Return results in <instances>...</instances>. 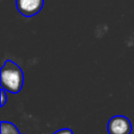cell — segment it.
I'll return each instance as SVG.
<instances>
[{"label": "cell", "mask_w": 134, "mask_h": 134, "mask_svg": "<svg viewBox=\"0 0 134 134\" xmlns=\"http://www.w3.org/2000/svg\"><path fill=\"white\" fill-rule=\"evenodd\" d=\"M24 83V74L22 69L12 60H6L1 67L0 84L3 89L10 93L21 91Z\"/></svg>", "instance_id": "obj_1"}, {"label": "cell", "mask_w": 134, "mask_h": 134, "mask_svg": "<svg viewBox=\"0 0 134 134\" xmlns=\"http://www.w3.org/2000/svg\"><path fill=\"white\" fill-rule=\"evenodd\" d=\"M5 89H1V107H3L6 103V93H5Z\"/></svg>", "instance_id": "obj_6"}, {"label": "cell", "mask_w": 134, "mask_h": 134, "mask_svg": "<svg viewBox=\"0 0 134 134\" xmlns=\"http://www.w3.org/2000/svg\"><path fill=\"white\" fill-rule=\"evenodd\" d=\"M44 6V0H16V7L24 17L36 16Z\"/></svg>", "instance_id": "obj_3"}, {"label": "cell", "mask_w": 134, "mask_h": 134, "mask_svg": "<svg viewBox=\"0 0 134 134\" xmlns=\"http://www.w3.org/2000/svg\"><path fill=\"white\" fill-rule=\"evenodd\" d=\"M53 134H73V132L69 129V128H63L57 132H54Z\"/></svg>", "instance_id": "obj_5"}, {"label": "cell", "mask_w": 134, "mask_h": 134, "mask_svg": "<svg viewBox=\"0 0 134 134\" xmlns=\"http://www.w3.org/2000/svg\"><path fill=\"white\" fill-rule=\"evenodd\" d=\"M1 134H20L18 129L10 122L2 121L1 122Z\"/></svg>", "instance_id": "obj_4"}, {"label": "cell", "mask_w": 134, "mask_h": 134, "mask_svg": "<svg viewBox=\"0 0 134 134\" xmlns=\"http://www.w3.org/2000/svg\"><path fill=\"white\" fill-rule=\"evenodd\" d=\"M107 132L109 134H131V121L124 115H115L109 119L107 124Z\"/></svg>", "instance_id": "obj_2"}]
</instances>
